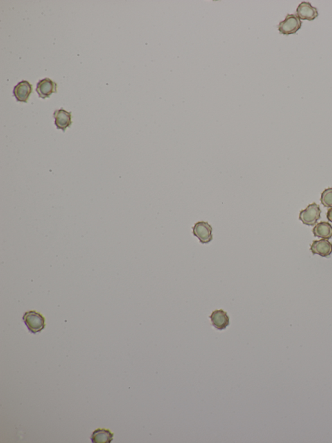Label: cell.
Returning a JSON list of instances; mask_svg holds the SVG:
<instances>
[{
	"label": "cell",
	"mask_w": 332,
	"mask_h": 443,
	"mask_svg": "<svg viewBox=\"0 0 332 443\" xmlns=\"http://www.w3.org/2000/svg\"><path fill=\"white\" fill-rule=\"evenodd\" d=\"M209 318H211L212 325L218 330L225 329L230 324L229 316L227 312L223 309L214 311Z\"/></svg>",
	"instance_id": "52a82bcc"
},
{
	"label": "cell",
	"mask_w": 332,
	"mask_h": 443,
	"mask_svg": "<svg viewBox=\"0 0 332 443\" xmlns=\"http://www.w3.org/2000/svg\"><path fill=\"white\" fill-rule=\"evenodd\" d=\"M53 116L55 118V124L56 128L62 130L63 132H64L67 128H69L72 125L71 112H68L67 110L60 108L59 110H55Z\"/></svg>",
	"instance_id": "30bf717a"
},
{
	"label": "cell",
	"mask_w": 332,
	"mask_h": 443,
	"mask_svg": "<svg viewBox=\"0 0 332 443\" xmlns=\"http://www.w3.org/2000/svg\"><path fill=\"white\" fill-rule=\"evenodd\" d=\"M114 434L106 429H97L92 433L91 440L93 443H110Z\"/></svg>",
	"instance_id": "7c38bea8"
},
{
	"label": "cell",
	"mask_w": 332,
	"mask_h": 443,
	"mask_svg": "<svg viewBox=\"0 0 332 443\" xmlns=\"http://www.w3.org/2000/svg\"><path fill=\"white\" fill-rule=\"evenodd\" d=\"M310 250L313 254L320 256L328 257L332 254V244L327 239L314 241L311 244Z\"/></svg>",
	"instance_id": "9c48e42d"
},
{
	"label": "cell",
	"mask_w": 332,
	"mask_h": 443,
	"mask_svg": "<svg viewBox=\"0 0 332 443\" xmlns=\"http://www.w3.org/2000/svg\"><path fill=\"white\" fill-rule=\"evenodd\" d=\"M326 217L327 220L332 223V207L327 211Z\"/></svg>",
	"instance_id": "5bb4252c"
},
{
	"label": "cell",
	"mask_w": 332,
	"mask_h": 443,
	"mask_svg": "<svg viewBox=\"0 0 332 443\" xmlns=\"http://www.w3.org/2000/svg\"><path fill=\"white\" fill-rule=\"evenodd\" d=\"M302 24V22L298 16L289 14L284 21L280 22L278 29L282 35H293L301 28Z\"/></svg>",
	"instance_id": "277c9868"
},
{
	"label": "cell",
	"mask_w": 332,
	"mask_h": 443,
	"mask_svg": "<svg viewBox=\"0 0 332 443\" xmlns=\"http://www.w3.org/2000/svg\"><path fill=\"white\" fill-rule=\"evenodd\" d=\"M321 210L316 203L309 204L306 209L300 212L299 220L305 225L314 226L320 218Z\"/></svg>",
	"instance_id": "3957f363"
},
{
	"label": "cell",
	"mask_w": 332,
	"mask_h": 443,
	"mask_svg": "<svg viewBox=\"0 0 332 443\" xmlns=\"http://www.w3.org/2000/svg\"><path fill=\"white\" fill-rule=\"evenodd\" d=\"M56 87L57 85L54 81L49 78H44L38 81L36 90L40 98L46 99L56 92Z\"/></svg>",
	"instance_id": "8992f818"
},
{
	"label": "cell",
	"mask_w": 332,
	"mask_h": 443,
	"mask_svg": "<svg viewBox=\"0 0 332 443\" xmlns=\"http://www.w3.org/2000/svg\"><path fill=\"white\" fill-rule=\"evenodd\" d=\"M32 91V85H31L29 81L24 80L20 81L15 86L13 90V94L18 101L27 103Z\"/></svg>",
	"instance_id": "5b68a950"
},
{
	"label": "cell",
	"mask_w": 332,
	"mask_h": 443,
	"mask_svg": "<svg viewBox=\"0 0 332 443\" xmlns=\"http://www.w3.org/2000/svg\"><path fill=\"white\" fill-rule=\"evenodd\" d=\"M320 202L326 207H332V188L325 189L321 194Z\"/></svg>",
	"instance_id": "4fadbf2b"
},
{
	"label": "cell",
	"mask_w": 332,
	"mask_h": 443,
	"mask_svg": "<svg viewBox=\"0 0 332 443\" xmlns=\"http://www.w3.org/2000/svg\"><path fill=\"white\" fill-rule=\"evenodd\" d=\"M23 320L29 331L33 334L39 333L46 325L44 316L35 311L26 312L23 316Z\"/></svg>",
	"instance_id": "6da1fadb"
},
{
	"label": "cell",
	"mask_w": 332,
	"mask_h": 443,
	"mask_svg": "<svg viewBox=\"0 0 332 443\" xmlns=\"http://www.w3.org/2000/svg\"><path fill=\"white\" fill-rule=\"evenodd\" d=\"M314 236L324 239H330L332 237V227L326 222L318 223L313 229Z\"/></svg>",
	"instance_id": "8fae6325"
},
{
	"label": "cell",
	"mask_w": 332,
	"mask_h": 443,
	"mask_svg": "<svg viewBox=\"0 0 332 443\" xmlns=\"http://www.w3.org/2000/svg\"><path fill=\"white\" fill-rule=\"evenodd\" d=\"M298 17L304 20H314L318 16L317 9L314 8L309 2H303L299 4L297 9Z\"/></svg>",
	"instance_id": "ba28073f"
},
{
	"label": "cell",
	"mask_w": 332,
	"mask_h": 443,
	"mask_svg": "<svg viewBox=\"0 0 332 443\" xmlns=\"http://www.w3.org/2000/svg\"><path fill=\"white\" fill-rule=\"evenodd\" d=\"M212 231H213L212 227L207 222H197L192 227L193 236L196 237L203 245L209 244L213 240Z\"/></svg>",
	"instance_id": "7a4b0ae2"
}]
</instances>
